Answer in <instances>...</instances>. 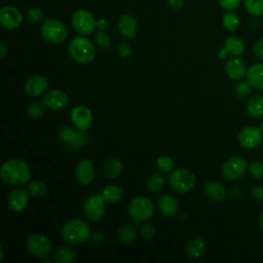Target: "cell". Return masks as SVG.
I'll return each instance as SVG.
<instances>
[{
	"label": "cell",
	"instance_id": "1",
	"mask_svg": "<svg viewBox=\"0 0 263 263\" xmlns=\"http://www.w3.org/2000/svg\"><path fill=\"white\" fill-rule=\"evenodd\" d=\"M0 177L8 185L22 186L30 181L31 172L29 165L24 160L10 159L2 164Z\"/></svg>",
	"mask_w": 263,
	"mask_h": 263
},
{
	"label": "cell",
	"instance_id": "2",
	"mask_svg": "<svg viewBox=\"0 0 263 263\" xmlns=\"http://www.w3.org/2000/svg\"><path fill=\"white\" fill-rule=\"evenodd\" d=\"M90 235L89 226L79 218L69 220L62 228V237L70 245L85 242L90 238Z\"/></svg>",
	"mask_w": 263,
	"mask_h": 263
},
{
	"label": "cell",
	"instance_id": "3",
	"mask_svg": "<svg viewBox=\"0 0 263 263\" xmlns=\"http://www.w3.org/2000/svg\"><path fill=\"white\" fill-rule=\"evenodd\" d=\"M70 57L79 64H88L96 57V47L86 37L78 36L71 40L69 44Z\"/></svg>",
	"mask_w": 263,
	"mask_h": 263
},
{
	"label": "cell",
	"instance_id": "4",
	"mask_svg": "<svg viewBox=\"0 0 263 263\" xmlns=\"http://www.w3.org/2000/svg\"><path fill=\"white\" fill-rule=\"evenodd\" d=\"M154 213L152 201L146 196H137L128 204V217L137 224L148 221Z\"/></svg>",
	"mask_w": 263,
	"mask_h": 263
},
{
	"label": "cell",
	"instance_id": "5",
	"mask_svg": "<svg viewBox=\"0 0 263 263\" xmlns=\"http://www.w3.org/2000/svg\"><path fill=\"white\" fill-rule=\"evenodd\" d=\"M41 35L46 42L50 44H60L67 38L68 30L62 22L55 18H49L42 24Z\"/></svg>",
	"mask_w": 263,
	"mask_h": 263
},
{
	"label": "cell",
	"instance_id": "6",
	"mask_svg": "<svg viewBox=\"0 0 263 263\" xmlns=\"http://www.w3.org/2000/svg\"><path fill=\"white\" fill-rule=\"evenodd\" d=\"M195 176L186 168H178L172 171L168 176V182L171 187L179 193H186L195 185Z\"/></svg>",
	"mask_w": 263,
	"mask_h": 263
},
{
	"label": "cell",
	"instance_id": "7",
	"mask_svg": "<svg viewBox=\"0 0 263 263\" xmlns=\"http://www.w3.org/2000/svg\"><path fill=\"white\" fill-rule=\"evenodd\" d=\"M58 138L61 142L68 145L72 149H80L83 148L88 142L87 134L82 130L78 129L75 130L72 127L65 126L59 130Z\"/></svg>",
	"mask_w": 263,
	"mask_h": 263
},
{
	"label": "cell",
	"instance_id": "8",
	"mask_svg": "<svg viewBox=\"0 0 263 263\" xmlns=\"http://www.w3.org/2000/svg\"><path fill=\"white\" fill-rule=\"evenodd\" d=\"M248 171L247 161L239 156L228 158L222 166V175L227 181H236L242 178Z\"/></svg>",
	"mask_w": 263,
	"mask_h": 263
},
{
	"label": "cell",
	"instance_id": "9",
	"mask_svg": "<svg viewBox=\"0 0 263 263\" xmlns=\"http://www.w3.org/2000/svg\"><path fill=\"white\" fill-rule=\"evenodd\" d=\"M26 249L35 257L45 258L51 253L52 246L45 235L32 234L26 240Z\"/></svg>",
	"mask_w": 263,
	"mask_h": 263
},
{
	"label": "cell",
	"instance_id": "10",
	"mask_svg": "<svg viewBox=\"0 0 263 263\" xmlns=\"http://www.w3.org/2000/svg\"><path fill=\"white\" fill-rule=\"evenodd\" d=\"M72 26L80 35H89L96 30L97 21L88 10L79 9L73 14Z\"/></svg>",
	"mask_w": 263,
	"mask_h": 263
},
{
	"label": "cell",
	"instance_id": "11",
	"mask_svg": "<svg viewBox=\"0 0 263 263\" xmlns=\"http://www.w3.org/2000/svg\"><path fill=\"white\" fill-rule=\"evenodd\" d=\"M238 142L247 150L256 149L263 142V132L259 126H246L238 134Z\"/></svg>",
	"mask_w": 263,
	"mask_h": 263
},
{
	"label": "cell",
	"instance_id": "12",
	"mask_svg": "<svg viewBox=\"0 0 263 263\" xmlns=\"http://www.w3.org/2000/svg\"><path fill=\"white\" fill-rule=\"evenodd\" d=\"M105 203V200L99 194L89 196L83 205L84 215L92 222L99 221L104 216Z\"/></svg>",
	"mask_w": 263,
	"mask_h": 263
},
{
	"label": "cell",
	"instance_id": "13",
	"mask_svg": "<svg viewBox=\"0 0 263 263\" xmlns=\"http://www.w3.org/2000/svg\"><path fill=\"white\" fill-rule=\"evenodd\" d=\"M23 21L21 11L14 6H4L0 11V23L8 30H14L20 27Z\"/></svg>",
	"mask_w": 263,
	"mask_h": 263
},
{
	"label": "cell",
	"instance_id": "14",
	"mask_svg": "<svg viewBox=\"0 0 263 263\" xmlns=\"http://www.w3.org/2000/svg\"><path fill=\"white\" fill-rule=\"evenodd\" d=\"M42 103L47 109L54 111L62 110L68 104V96L63 90L51 89L43 96Z\"/></svg>",
	"mask_w": 263,
	"mask_h": 263
},
{
	"label": "cell",
	"instance_id": "15",
	"mask_svg": "<svg viewBox=\"0 0 263 263\" xmlns=\"http://www.w3.org/2000/svg\"><path fill=\"white\" fill-rule=\"evenodd\" d=\"M71 120L78 129L86 130L92 123V114L87 107L79 105L71 111Z\"/></svg>",
	"mask_w": 263,
	"mask_h": 263
},
{
	"label": "cell",
	"instance_id": "16",
	"mask_svg": "<svg viewBox=\"0 0 263 263\" xmlns=\"http://www.w3.org/2000/svg\"><path fill=\"white\" fill-rule=\"evenodd\" d=\"M225 72L231 79L240 80L247 76L248 67L243 60L234 55L226 61Z\"/></svg>",
	"mask_w": 263,
	"mask_h": 263
},
{
	"label": "cell",
	"instance_id": "17",
	"mask_svg": "<svg viewBox=\"0 0 263 263\" xmlns=\"http://www.w3.org/2000/svg\"><path fill=\"white\" fill-rule=\"evenodd\" d=\"M75 177L78 183L88 185L95 178V165L89 159H81L75 167Z\"/></svg>",
	"mask_w": 263,
	"mask_h": 263
},
{
	"label": "cell",
	"instance_id": "18",
	"mask_svg": "<svg viewBox=\"0 0 263 263\" xmlns=\"http://www.w3.org/2000/svg\"><path fill=\"white\" fill-rule=\"evenodd\" d=\"M29 192L23 188H15L10 191L7 197L9 208L14 212L23 211L29 202Z\"/></svg>",
	"mask_w": 263,
	"mask_h": 263
},
{
	"label": "cell",
	"instance_id": "19",
	"mask_svg": "<svg viewBox=\"0 0 263 263\" xmlns=\"http://www.w3.org/2000/svg\"><path fill=\"white\" fill-rule=\"evenodd\" d=\"M47 88V80L40 75H34L30 77L25 83V91L32 96L38 97Z\"/></svg>",
	"mask_w": 263,
	"mask_h": 263
},
{
	"label": "cell",
	"instance_id": "20",
	"mask_svg": "<svg viewBox=\"0 0 263 263\" xmlns=\"http://www.w3.org/2000/svg\"><path fill=\"white\" fill-rule=\"evenodd\" d=\"M118 31L125 38H134L138 31L136 18L129 14H123L118 21Z\"/></svg>",
	"mask_w": 263,
	"mask_h": 263
},
{
	"label": "cell",
	"instance_id": "21",
	"mask_svg": "<svg viewBox=\"0 0 263 263\" xmlns=\"http://www.w3.org/2000/svg\"><path fill=\"white\" fill-rule=\"evenodd\" d=\"M246 77L253 88L263 90V63H256L250 66Z\"/></svg>",
	"mask_w": 263,
	"mask_h": 263
},
{
	"label": "cell",
	"instance_id": "22",
	"mask_svg": "<svg viewBox=\"0 0 263 263\" xmlns=\"http://www.w3.org/2000/svg\"><path fill=\"white\" fill-rule=\"evenodd\" d=\"M157 205L159 211L166 217L176 215L179 210V203L177 199L171 194H162L157 200Z\"/></svg>",
	"mask_w": 263,
	"mask_h": 263
},
{
	"label": "cell",
	"instance_id": "23",
	"mask_svg": "<svg viewBox=\"0 0 263 263\" xmlns=\"http://www.w3.org/2000/svg\"><path fill=\"white\" fill-rule=\"evenodd\" d=\"M204 194L214 201H222L226 197V189L224 186L216 181H209L203 187Z\"/></svg>",
	"mask_w": 263,
	"mask_h": 263
},
{
	"label": "cell",
	"instance_id": "24",
	"mask_svg": "<svg viewBox=\"0 0 263 263\" xmlns=\"http://www.w3.org/2000/svg\"><path fill=\"white\" fill-rule=\"evenodd\" d=\"M99 195L105 200L106 203H118L123 198V192L120 187L116 185H109L101 189Z\"/></svg>",
	"mask_w": 263,
	"mask_h": 263
},
{
	"label": "cell",
	"instance_id": "25",
	"mask_svg": "<svg viewBox=\"0 0 263 263\" xmlns=\"http://www.w3.org/2000/svg\"><path fill=\"white\" fill-rule=\"evenodd\" d=\"M246 111L252 118H260L263 116V95H255L251 97L246 106Z\"/></svg>",
	"mask_w": 263,
	"mask_h": 263
},
{
	"label": "cell",
	"instance_id": "26",
	"mask_svg": "<svg viewBox=\"0 0 263 263\" xmlns=\"http://www.w3.org/2000/svg\"><path fill=\"white\" fill-rule=\"evenodd\" d=\"M223 48L227 53H231L233 55L239 57L240 54L243 53L246 45H245V42L242 41V39H240L239 37L230 36L225 40Z\"/></svg>",
	"mask_w": 263,
	"mask_h": 263
},
{
	"label": "cell",
	"instance_id": "27",
	"mask_svg": "<svg viewBox=\"0 0 263 263\" xmlns=\"http://www.w3.org/2000/svg\"><path fill=\"white\" fill-rule=\"evenodd\" d=\"M185 250L189 257L199 258L205 251V242L200 237H193L187 242Z\"/></svg>",
	"mask_w": 263,
	"mask_h": 263
},
{
	"label": "cell",
	"instance_id": "28",
	"mask_svg": "<svg viewBox=\"0 0 263 263\" xmlns=\"http://www.w3.org/2000/svg\"><path fill=\"white\" fill-rule=\"evenodd\" d=\"M52 257L58 263H70L74 261L76 254L75 251L69 247H60L54 251Z\"/></svg>",
	"mask_w": 263,
	"mask_h": 263
},
{
	"label": "cell",
	"instance_id": "29",
	"mask_svg": "<svg viewBox=\"0 0 263 263\" xmlns=\"http://www.w3.org/2000/svg\"><path fill=\"white\" fill-rule=\"evenodd\" d=\"M122 171V162L117 158H111L107 160L103 167V173L107 178L113 179L117 177Z\"/></svg>",
	"mask_w": 263,
	"mask_h": 263
},
{
	"label": "cell",
	"instance_id": "30",
	"mask_svg": "<svg viewBox=\"0 0 263 263\" xmlns=\"http://www.w3.org/2000/svg\"><path fill=\"white\" fill-rule=\"evenodd\" d=\"M137 234H138V232H137L136 227L130 225V224H127V225H124L123 227H121L119 229L118 239H119L120 242L128 245V243H132L136 240Z\"/></svg>",
	"mask_w": 263,
	"mask_h": 263
},
{
	"label": "cell",
	"instance_id": "31",
	"mask_svg": "<svg viewBox=\"0 0 263 263\" xmlns=\"http://www.w3.org/2000/svg\"><path fill=\"white\" fill-rule=\"evenodd\" d=\"M146 185L151 192H158L165 186V178L162 174H152L148 177Z\"/></svg>",
	"mask_w": 263,
	"mask_h": 263
},
{
	"label": "cell",
	"instance_id": "32",
	"mask_svg": "<svg viewBox=\"0 0 263 263\" xmlns=\"http://www.w3.org/2000/svg\"><path fill=\"white\" fill-rule=\"evenodd\" d=\"M28 192L30 193V195L34 196V197H43L47 194L48 189L47 186L39 181V180H33L28 184Z\"/></svg>",
	"mask_w": 263,
	"mask_h": 263
},
{
	"label": "cell",
	"instance_id": "33",
	"mask_svg": "<svg viewBox=\"0 0 263 263\" xmlns=\"http://www.w3.org/2000/svg\"><path fill=\"white\" fill-rule=\"evenodd\" d=\"M222 25L227 31H235L239 27V18L233 12H226L222 17Z\"/></svg>",
	"mask_w": 263,
	"mask_h": 263
},
{
	"label": "cell",
	"instance_id": "34",
	"mask_svg": "<svg viewBox=\"0 0 263 263\" xmlns=\"http://www.w3.org/2000/svg\"><path fill=\"white\" fill-rule=\"evenodd\" d=\"M245 7L254 16L263 15V0H245Z\"/></svg>",
	"mask_w": 263,
	"mask_h": 263
},
{
	"label": "cell",
	"instance_id": "35",
	"mask_svg": "<svg viewBox=\"0 0 263 263\" xmlns=\"http://www.w3.org/2000/svg\"><path fill=\"white\" fill-rule=\"evenodd\" d=\"M252 85L249 83L248 80H239L238 82H236L234 84V87H233V90H234V93L238 97V98H247L251 95L252 92Z\"/></svg>",
	"mask_w": 263,
	"mask_h": 263
},
{
	"label": "cell",
	"instance_id": "36",
	"mask_svg": "<svg viewBox=\"0 0 263 263\" xmlns=\"http://www.w3.org/2000/svg\"><path fill=\"white\" fill-rule=\"evenodd\" d=\"M174 160L167 155L159 156L156 160V166L162 173H171L174 168Z\"/></svg>",
	"mask_w": 263,
	"mask_h": 263
},
{
	"label": "cell",
	"instance_id": "37",
	"mask_svg": "<svg viewBox=\"0 0 263 263\" xmlns=\"http://www.w3.org/2000/svg\"><path fill=\"white\" fill-rule=\"evenodd\" d=\"M248 172L250 176L256 180L263 179V163L258 160H254L248 164Z\"/></svg>",
	"mask_w": 263,
	"mask_h": 263
},
{
	"label": "cell",
	"instance_id": "38",
	"mask_svg": "<svg viewBox=\"0 0 263 263\" xmlns=\"http://www.w3.org/2000/svg\"><path fill=\"white\" fill-rule=\"evenodd\" d=\"M95 42L96 44L102 48V49H107L110 47L111 45V39H110V36L103 32V31H100L98 32L96 35H95Z\"/></svg>",
	"mask_w": 263,
	"mask_h": 263
},
{
	"label": "cell",
	"instance_id": "39",
	"mask_svg": "<svg viewBox=\"0 0 263 263\" xmlns=\"http://www.w3.org/2000/svg\"><path fill=\"white\" fill-rule=\"evenodd\" d=\"M44 17L43 11L38 7H32L27 11V20L33 24H39Z\"/></svg>",
	"mask_w": 263,
	"mask_h": 263
},
{
	"label": "cell",
	"instance_id": "40",
	"mask_svg": "<svg viewBox=\"0 0 263 263\" xmlns=\"http://www.w3.org/2000/svg\"><path fill=\"white\" fill-rule=\"evenodd\" d=\"M44 105H41L39 103H32L27 108V115L30 118H38L40 117L44 112Z\"/></svg>",
	"mask_w": 263,
	"mask_h": 263
},
{
	"label": "cell",
	"instance_id": "41",
	"mask_svg": "<svg viewBox=\"0 0 263 263\" xmlns=\"http://www.w3.org/2000/svg\"><path fill=\"white\" fill-rule=\"evenodd\" d=\"M117 52L121 59H128L133 54V48L127 42H120L117 46Z\"/></svg>",
	"mask_w": 263,
	"mask_h": 263
},
{
	"label": "cell",
	"instance_id": "42",
	"mask_svg": "<svg viewBox=\"0 0 263 263\" xmlns=\"http://www.w3.org/2000/svg\"><path fill=\"white\" fill-rule=\"evenodd\" d=\"M140 233L145 239H152L155 235V228L153 227V225L149 223H145L142 225L140 229Z\"/></svg>",
	"mask_w": 263,
	"mask_h": 263
},
{
	"label": "cell",
	"instance_id": "43",
	"mask_svg": "<svg viewBox=\"0 0 263 263\" xmlns=\"http://www.w3.org/2000/svg\"><path fill=\"white\" fill-rule=\"evenodd\" d=\"M250 195L254 200L263 201V186L261 185H254L250 189Z\"/></svg>",
	"mask_w": 263,
	"mask_h": 263
},
{
	"label": "cell",
	"instance_id": "44",
	"mask_svg": "<svg viewBox=\"0 0 263 263\" xmlns=\"http://www.w3.org/2000/svg\"><path fill=\"white\" fill-rule=\"evenodd\" d=\"M241 0H219V4L222 8L226 10H233L237 8L240 4Z\"/></svg>",
	"mask_w": 263,
	"mask_h": 263
},
{
	"label": "cell",
	"instance_id": "45",
	"mask_svg": "<svg viewBox=\"0 0 263 263\" xmlns=\"http://www.w3.org/2000/svg\"><path fill=\"white\" fill-rule=\"evenodd\" d=\"M105 235L103 232L101 231H96L93 232L91 235H90V239H91V242L95 245V246H102L104 242H105Z\"/></svg>",
	"mask_w": 263,
	"mask_h": 263
},
{
	"label": "cell",
	"instance_id": "46",
	"mask_svg": "<svg viewBox=\"0 0 263 263\" xmlns=\"http://www.w3.org/2000/svg\"><path fill=\"white\" fill-rule=\"evenodd\" d=\"M253 51H254V54L263 61V39H260L258 40L255 44H254V47H253Z\"/></svg>",
	"mask_w": 263,
	"mask_h": 263
},
{
	"label": "cell",
	"instance_id": "47",
	"mask_svg": "<svg viewBox=\"0 0 263 263\" xmlns=\"http://www.w3.org/2000/svg\"><path fill=\"white\" fill-rule=\"evenodd\" d=\"M109 27V22L106 18H100L97 21V28L101 31L107 30Z\"/></svg>",
	"mask_w": 263,
	"mask_h": 263
},
{
	"label": "cell",
	"instance_id": "48",
	"mask_svg": "<svg viewBox=\"0 0 263 263\" xmlns=\"http://www.w3.org/2000/svg\"><path fill=\"white\" fill-rule=\"evenodd\" d=\"M168 5L174 9H179L184 5L185 0H166Z\"/></svg>",
	"mask_w": 263,
	"mask_h": 263
},
{
	"label": "cell",
	"instance_id": "49",
	"mask_svg": "<svg viewBox=\"0 0 263 263\" xmlns=\"http://www.w3.org/2000/svg\"><path fill=\"white\" fill-rule=\"evenodd\" d=\"M7 52V46L4 42L0 43V58H4V55Z\"/></svg>",
	"mask_w": 263,
	"mask_h": 263
},
{
	"label": "cell",
	"instance_id": "50",
	"mask_svg": "<svg viewBox=\"0 0 263 263\" xmlns=\"http://www.w3.org/2000/svg\"><path fill=\"white\" fill-rule=\"evenodd\" d=\"M259 225H260L261 230L263 231V212L261 213V215H260V217H259Z\"/></svg>",
	"mask_w": 263,
	"mask_h": 263
},
{
	"label": "cell",
	"instance_id": "51",
	"mask_svg": "<svg viewBox=\"0 0 263 263\" xmlns=\"http://www.w3.org/2000/svg\"><path fill=\"white\" fill-rule=\"evenodd\" d=\"M0 253H1V256H0V260L2 261V260H3V257H4V251H3V247H0Z\"/></svg>",
	"mask_w": 263,
	"mask_h": 263
},
{
	"label": "cell",
	"instance_id": "52",
	"mask_svg": "<svg viewBox=\"0 0 263 263\" xmlns=\"http://www.w3.org/2000/svg\"><path fill=\"white\" fill-rule=\"evenodd\" d=\"M259 127H260V129L263 132V121H261V123H260V125H259Z\"/></svg>",
	"mask_w": 263,
	"mask_h": 263
},
{
	"label": "cell",
	"instance_id": "53",
	"mask_svg": "<svg viewBox=\"0 0 263 263\" xmlns=\"http://www.w3.org/2000/svg\"><path fill=\"white\" fill-rule=\"evenodd\" d=\"M262 145H263V142H262Z\"/></svg>",
	"mask_w": 263,
	"mask_h": 263
}]
</instances>
